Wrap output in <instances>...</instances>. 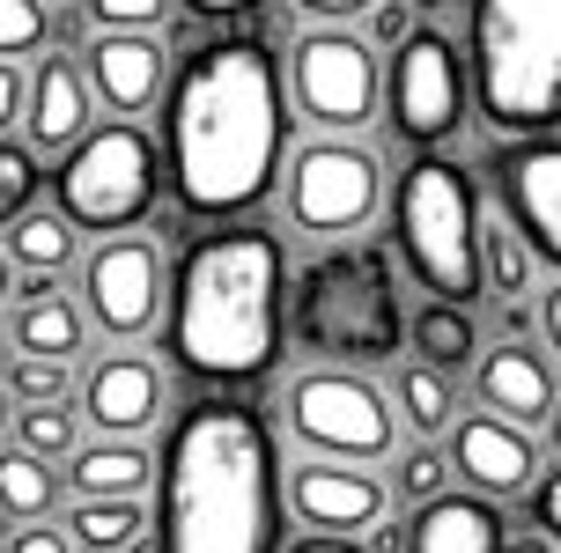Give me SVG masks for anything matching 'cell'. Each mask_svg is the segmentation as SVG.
<instances>
[{"label": "cell", "mask_w": 561, "mask_h": 553, "mask_svg": "<svg viewBox=\"0 0 561 553\" xmlns=\"http://www.w3.org/2000/svg\"><path fill=\"white\" fill-rule=\"evenodd\" d=\"M89 74L75 67V59H45L37 74H30V89H23V126H30V148L37 155H53V148H67V140L89 126Z\"/></svg>", "instance_id": "obj_21"}, {"label": "cell", "mask_w": 561, "mask_h": 553, "mask_svg": "<svg viewBox=\"0 0 561 553\" xmlns=\"http://www.w3.org/2000/svg\"><path fill=\"white\" fill-rule=\"evenodd\" d=\"M392 406H399V420H407L414 436H444L450 420H458V391H450L444 369L407 361V369H399V384H392Z\"/></svg>", "instance_id": "obj_27"}, {"label": "cell", "mask_w": 561, "mask_h": 553, "mask_svg": "<svg viewBox=\"0 0 561 553\" xmlns=\"http://www.w3.org/2000/svg\"><path fill=\"white\" fill-rule=\"evenodd\" d=\"M407 0H377V8H369V37H377V45H399V37H407Z\"/></svg>", "instance_id": "obj_37"}, {"label": "cell", "mask_w": 561, "mask_h": 553, "mask_svg": "<svg viewBox=\"0 0 561 553\" xmlns=\"http://www.w3.org/2000/svg\"><path fill=\"white\" fill-rule=\"evenodd\" d=\"M525 325H533V310L510 303V310H503V339H525Z\"/></svg>", "instance_id": "obj_44"}, {"label": "cell", "mask_w": 561, "mask_h": 553, "mask_svg": "<svg viewBox=\"0 0 561 553\" xmlns=\"http://www.w3.org/2000/svg\"><path fill=\"white\" fill-rule=\"evenodd\" d=\"M399 553H503V509L495 495H473V487H436L428 502H414Z\"/></svg>", "instance_id": "obj_17"}, {"label": "cell", "mask_w": 561, "mask_h": 553, "mask_svg": "<svg viewBox=\"0 0 561 553\" xmlns=\"http://www.w3.org/2000/svg\"><path fill=\"white\" fill-rule=\"evenodd\" d=\"M480 406L517 420V428H539V420L554 414V369H547V355L525 347V339L488 347L480 355Z\"/></svg>", "instance_id": "obj_19"}, {"label": "cell", "mask_w": 561, "mask_h": 553, "mask_svg": "<svg viewBox=\"0 0 561 553\" xmlns=\"http://www.w3.org/2000/svg\"><path fill=\"white\" fill-rule=\"evenodd\" d=\"M480 266H488V288H503V296H525L533 288V251H525V237L510 221L480 215Z\"/></svg>", "instance_id": "obj_29"}, {"label": "cell", "mask_w": 561, "mask_h": 553, "mask_svg": "<svg viewBox=\"0 0 561 553\" xmlns=\"http://www.w3.org/2000/svg\"><path fill=\"white\" fill-rule=\"evenodd\" d=\"M503 553H554V539H547V531H517V539H510V531H503Z\"/></svg>", "instance_id": "obj_43"}, {"label": "cell", "mask_w": 561, "mask_h": 553, "mask_svg": "<svg viewBox=\"0 0 561 553\" xmlns=\"http://www.w3.org/2000/svg\"><path fill=\"white\" fill-rule=\"evenodd\" d=\"M280 237L215 229L178 258L170 288V361L199 384H259L280 361Z\"/></svg>", "instance_id": "obj_3"}, {"label": "cell", "mask_w": 561, "mask_h": 553, "mask_svg": "<svg viewBox=\"0 0 561 553\" xmlns=\"http://www.w3.org/2000/svg\"><path fill=\"white\" fill-rule=\"evenodd\" d=\"M0 296H15V266H8V251H0Z\"/></svg>", "instance_id": "obj_45"}, {"label": "cell", "mask_w": 561, "mask_h": 553, "mask_svg": "<svg viewBox=\"0 0 561 553\" xmlns=\"http://www.w3.org/2000/svg\"><path fill=\"white\" fill-rule=\"evenodd\" d=\"M533 487H539V495H533V525L561 546V472H554V480H533Z\"/></svg>", "instance_id": "obj_36"}, {"label": "cell", "mask_w": 561, "mask_h": 553, "mask_svg": "<svg viewBox=\"0 0 561 553\" xmlns=\"http://www.w3.org/2000/svg\"><path fill=\"white\" fill-rule=\"evenodd\" d=\"M193 15H207V23H237V15H252L259 0H185Z\"/></svg>", "instance_id": "obj_40"}, {"label": "cell", "mask_w": 561, "mask_h": 553, "mask_svg": "<svg viewBox=\"0 0 561 553\" xmlns=\"http://www.w3.org/2000/svg\"><path fill=\"white\" fill-rule=\"evenodd\" d=\"M82 74L89 96H104V111H148L163 96V45L148 30H96Z\"/></svg>", "instance_id": "obj_18"}, {"label": "cell", "mask_w": 561, "mask_h": 553, "mask_svg": "<svg viewBox=\"0 0 561 553\" xmlns=\"http://www.w3.org/2000/svg\"><path fill=\"white\" fill-rule=\"evenodd\" d=\"M288 553H363L355 539H340V531H310V539H296Z\"/></svg>", "instance_id": "obj_41"}, {"label": "cell", "mask_w": 561, "mask_h": 553, "mask_svg": "<svg viewBox=\"0 0 561 553\" xmlns=\"http://www.w3.org/2000/svg\"><path fill=\"white\" fill-rule=\"evenodd\" d=\"M280 207H288V221H296L304 237L340 244V237L369 229V215L385 207V170H377V155L355 148L347 134H325V140H310L304 155L288 163Z\"/></svg>", "instance_id": "obj_10"}, {"label": "cell", "mask_w": 561, "mask_h": 553, "mask_svg": "<svg viewBox=\"0 0 561 553\" xmlns=\"http://www.w3.org/2000/svg\"><path fill=\"white\" fill-rule=\"evenodd\" d=\"M59 509V472L37 450H0V525H30V517H53Z\"/></svg>", "instance_id": "obj_26"}, {"label": "cell", "mask_w": 561, "mask_h": 553, "mask_svg": "<svg viewBox=\"0 0 561 553\" xmlns=\"http://www.w3.org/2000/svg\"><path fill=\"white\" fill-rule=\"evenodd\" d=\"M0 436H8V384H0Z\"/></svg>", "instance_id": "obj_47"}, {"label": "cell", "mask_w": 561, "mask_h": 553, "mask_svg": "<svg viewBox=\"0 0 561 553\" xmlns=\"http://www.w3.org/2000/svg\"><path fill=\"white\" fill-rule=\"evenodd\" d=\"M288 509H296V525H310V531L355 539V531H369L392 509V487L369 465H355V458H318V450H310V465L288 472Z\"/></svg>", "instance_id": "obj_14"}, {"label": "cell", "mask_w": 561, "mask_h": 553, "mask_svg": "<svg viewBox=\"0 0 561 553\" xmlns=\"http://www.w3.org/2000/svg\"><path fill=\"white\" fill-rule=\"evenodd\" d=\"M288 111H280V67L266 37L222 30L185 53L163 104V155L170 193L199 221H229L274 193Z\"/></svg>", "instance_id": "obj_1"}, {"label": "cell", "mask_w": 561, "mask_h": 553, "mask_svg": "<svg viewBox=\"0 0 561 553\" xmlns=\"http://www.w3.org/2000/svg\"><path fill=\"white\" fill-rule=\"evenodd\" d=\"M8 347H15V355H45V361H75L89 347L82 303H67V296L53 288V274H30V288H15Z\"/></svg>", "instance_id": "obj_20"}, {"label": "cell", "mask_w": 561, "mask_h": 553, "mask_svg": "<svg viewBox=\"0 0 561 553\" xmlns=\"http://www.w3.org/2000/svg\"><path fill=\"white\" fill-rule=\"evenodd\" d=\"M45 37V0H0V59L30 53Z\"/></svg>", "instance_id": "obj_34"}, {"label": "cell", "mask_w": 561, "mask_h": 553, "mask_svg": "<svg viewBox=\"0 0 561 553\" xmlns=\"http://www.w3.org/2000/svg\"><path fill=\"white\" fill-rule=\"evenodd\" d=\"M23 74H15V67H8V59H0V134H8V126H23Z\"/></svg>", "instance_id": "obj_39"}, {"label": "cell", "mask_w": 561, "mask_h": 553, "mask_svg": "<svg viewBox=\"0 0 561 553\" xmlns=\"http://www.w3.org/2000/svg\"><path fill=\"white\" fill-rule=\"evenodd\" d=\"M82 318L104 339H140L163 318V251L140 229H112L82 258Z\"/></svg>", "instance_id": "obj_12"}, {"label": "cell", "mask_w": 561, "mask_h": 553, "mask_svg": "<svg viewBox=\"0 0 561 553\" xmlns=\"http://www.w3.org/2000/svg\"><path fill=\"white\" fill-rule=\"evenodd\" d=\"M495 199L539 266L561 274V134H510L495 148Z\"/></svg>", "instance_id": "obj_13"}, {"label": "cell", "mask_w": 561, "mask_h": 553, "mask_svg": "<svg viewBox=\"0 0 561 553\" xmlns=\"http://www.w3.org/2000/svg\"><path fill=\"white\" fill-rule=\"evenodd\" d=\"M466 59L450 45L444 30H407L399 37V59H392V82H385V104H392V134L414 140V148H436V140L458 134L466 118Z\"/></svg>", "instance_id": "obj_11"}, {"label": "cell", "mask_w": 561, "mask_h": 553, "mask_svg": "<svg viewBox=\"0 0 561 553\" xmlns=\"http://www.w3.org/2000/svg\"><path fill=\"white\" fill-rule=\"evenodd\" d=\"M82 15L96 30H156L170 23V0H82Z\"/></svg>", "instance_id": "obj_33"}, {"label": "cell", "mask_w": 561, "mask_h": 553, "mask_svg": "<svg viewBox=\"0 0 561 553\" xmlns=\"http://www.w3.org/2000/svg\"><path fill=\"white\" fill-rule=\"evenodd\" d=\"M67 361H45V355H15L8 361V399L15 406H30V399H67Z\"/></svg>", "instance_id": "obj_31"}, {"label": "cell", "mask_w": 561, "mask_h": 553, "mask_svg": "<svg viewBox=\"0 0 561 553\" xmlns=\"http://www.w3.org/2000/svg\"><path fill=\"white\" fill-rule=\"evenodd\" d=\"M67 539L82 553H134L140 531H148V517H140L134 495H75V509H67Z\"/></svg>", "instance_id": "obj_25"}, {"label": "cell", "mask_w": 561, "mask_h": 553, "mask_svg": "<svg viewBox=\"0 0 561 553\" xmlns=\"http://www.w3.org/2000/svg\"><path fill=\"white\" fill-rule=\"evenodd\" d=\"M310 23H355V15H369L377 0H296Z\"/></svg>", "instance_id": "obj_38"}, {"label": "cell", "mask_w": 561, "mask_h": 553, "mask_svg": "<svg viewBox=\"0 0 561 553\" xmlns=\"http://www.w3.org/2000/svg\"><path fill=\"white\" fill-rule=\"evenodd\" d=\"M450 436V472L473 487V495H533V480H539V450H533V436L517 428V420H503V414H466V420H450L444 428Z\"/></svg>", "instance_id": "obj_15"}, {"label": "cell", "mask_w": 561, "mask_h": 553, "mask_svg": "<svg viewBox=\"0 0 561 553\" xmlns=\"http://www.w3.org/2000/svg\"><path fill=\"white\" fill-rule=\"evenodd\" d=\"M163 553H280L274 436L237 399H193L156 458Z\"/></svg>", "instance_id": "obj_2"}, {"label": "cell", "mask_w": 561, "mask_h": 553, "mask_svg": "<svg viewBox=\"0 0 561 553\" xmlns=\"http://www.w3.org/2000/svg\"><path fill=\"white\" fill-rule=\"evenodd\" d=\"M0 553H75V539H67L53 517H30V525L8 531V546H0Z\"/></svg>", "instance_id": "obj_35"}, {"label": "cell", "mask_w": 561, "mask_h": 553, "mask_svg": "<svg viewBox=\"0 0 561 553\" xmlns=\"http://www.w3.org/2000/svg\"><path fill=\"white\" fill-rule=\"evenodd\" d=\"M163 193V155L156 140L140 134L134 118H112V126H82V134L59 148V170H53V207L75 229H140L148 207Z\"/></svg>", "instance_id": "obj_7"}, {"label": "cell", "mask_w": 561, "mask_h": 553, "mask_svg": "<svg viewBox=\"0 0 561 553\" xmlns=\"http://www.w3.org/2000/svg\"><path fill=\"white\" fill-rule=\"evenodd\" d=\"M37 185H45V170H37V148H23V140L0 134V229L23 215L30 199H37Z\"/></svg>", "instance_id": "obj_30"}, {"label": "cell", "mask_w": 561, "mask_h": 553, "mask_svg": "<svg viewBox=\"0 0 561 553\" xmlns=\"http://www.w3.org/2000/svg\"><path fill=\"white\" fill-rule=\"evenodd\" d=\"M0 347H8V325H0Z\"/></svg>", "instance_id": "obj_49"}, {"label": "cell", "mask_w": 561, "mask_h": 553, "mask_svg": "<svg viewBox=\"0 0 561 553\" xmlns=\"http://www.w3.org/2000/svg\"><path fill=\"white\" fill-rule=\"evenodd\" d=\"M148 472H156V458H148L134 436H82L75 450H67L75 495H140Z\"/></svg>", "instance_id": "obj_22"}, {"label": "cell", "mask_w": 561, "mask_h": 553, "mask_svg": "<svg viewBox=\"0 0 561 553\" xmlns=\"http://www.w3.org/2000/svg\"><path fill=\"white\" fill-rule=\"evenodd\" d=\"M8 266L15 274H59V266H75V251H82V229L59 215V207H37L30 199L23 215L8 221Z\"/></svg>", "instance_id": "obj_23"}, {"label": "cell", "mask_w": 561, "mask_h": 553, "mask_svg": "<svg viewBox=\"0 0 561 553\" xmlns=\"http://www.w3.org/2000/svg\"><path fill=\"white\" fill-rule=\"evenodd\" d=\"M288 332L296 347L318 361H340V369H369V361H392L399 339H407V310H399V274L385 251L347 244L318 251L304 274H296V296H288Z\"/></svg>", "instance_id": "obj_5"}, {"label": "cell", "mask_w": 561, "mask_h": 553, "mask_svg": "<svg viewBox=\"0 0 561 553\" xmlns=\"http://www.w3.org/2000/svg\"><path fill=\"white\" fill-rule=\"evenodd\" d=\"M436 487H450V458L436 450V442L407 450V458H399V502H428Z\"/></svg>", "instance_id": "obj_32"}, {"label": "cell", "mask_w": 561, "mask_h": 553, "mask_svg": "<svg viewBox=\"0 0 561 553\" xmlns=\"http://www.w3.org/2000/svg\"><path fill=\"white\" fill-rule=\"evenodd\" d=\"M392 229H399L407 274H414L436 303L473 310L480 296H488V266H480V193L450 155L428 148V155H414V163L399 170Z\"/></svg>", "instance_id": "obj_6"}, {"label": "cell", "mask_w": 561, "mask_h": 553, "mask_svg": "<svg viewBox=\"0 0 561 553\" xmlns=\"http://www.w3.org/2000/svg\"><path fill=\"white\" fill-rule=\"evenodd\" d=\"M75 414L96 428V436H140L163 420V369L134 347L89 361V377L75 384Z\"/></svg>", "instance_id": "obj_16"}, {"label": "cell", "mask_w": 561, "mask_h": 553, "mask_svg": "<svg viewBox=\"0 0 561 553\" xmlns=\"http://www.w3.org/2000/svg\"><path fill=\"white\" fill-rule=\"evenodd\" d=\"M288 96L318 134H363L377 118L385 74H377V45L355 37L347 23H318L296 37L288 53Z\"/></svg>", "instance_id": "obj_9"}, {"label": "cell", "mask_w": 561, "mask_h": 553, "mask_svg": "<svg viewBox=\"0 0 561 553\" xmlns=\"http://www.w3.org/2000/svg\"><path fill=\"white\" fill-rule=\"evenodd\" d=\"M407 347H414L428 369H444V377H450V369H466V361L480 355V325H473V310H466V303H436V296H428V303L407 318Z\"/></svg>", "instance_id": "obj_24"}, {"label": "cell", "mask_w": 561, "mask_h": 553, "mask_svg": "<svg viewBox=\"0 0 561 553\" xmlns=\"http://www.w3.org/2000/svg\"><path fill=\"white\" fill-rule=\"evenodd\" d=\"M466 82L495 134H561V0H473Z\"/></svg>", "instance_id": "obj_4"}, {"label": "cell", "mask_w": 561, "mask_h": 553, "mask_svg": "<svg viewBox=\"0 0 561 553\" xmlns=\"http://www.w3.org/2000/svg\"><path fill=\"white\" fill-rule=\"evenodd\" d=\"M539 332H547V347L561 355V288H547V303H539Z\"/></svg>", "instance_id": "obj_42"}, {"label": "cell", "mask_w": 561, "mask_h": 553, "mask_svg": "<svg viewBox=\"0 0 561 553\" xmlns=\"http://www.w3.org/2000/svg\"><path fill=\"white\" fill-rule=\"evenodd\" d=\"M8 420H15V442L37 450V458H53V465L82 442V414H75L67 399H30V406H15Z\"/></svg>", "instance_id": "obj_28"}, {"label": "cell", "mask_w": 561, "mask_h": 553, "mask_svg": "<svg viewBox=\"0 0 561 553\" xmlns=\"http://www.w3.org/2000/svg\"><path fill=\"white\" fill-rule=\"evenodd\" d=\"M288 436L318 450V458H355V465H385L399 450V414L392 399L355 377V369H304L296 384H288Z\"/></svg>", "instance_id": "obj_8"}, {"label": "cell", "mask_w": 561, "mask_h": 553, "mask_svg": "<svg viewBox=\"0 0 561 553\" xmlns=\"http://www.w3.org/2000/svg\"><path fill=\"white\" fill-rule=\"evenodd\" d=\"M547 420H554V450H561V391H554V414H547Z\"/></svg>", "instance_id": "obj_46"}, {"label": "cell", "mask_w": 561, "mask_h": 553, "mask_svg": "<svg viewBox=\"0 0 561 553\" xmlns=\"http://www.w3.org/2000/svg\"><path fill=\"white\" fill-rule=\"evenodd\" d=\"M421 8H444V0H421Z\"/></svg>", "instance_id": "obj_48"}]
</instances>
